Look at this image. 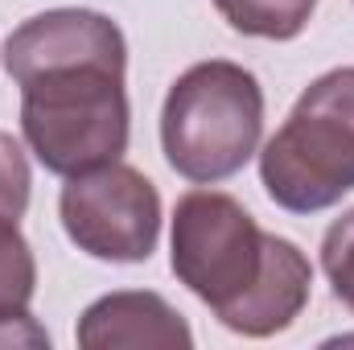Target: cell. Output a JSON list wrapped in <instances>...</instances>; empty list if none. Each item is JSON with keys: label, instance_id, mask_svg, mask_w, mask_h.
Returning a JSON list of instances; mask_svg holds the SVG:
<instances>
[{"label": "cell", "instance_id": "1", "mask_svg": "<svg viewBox=\"0 0 354 350\" xmlns=\"http://www.w3.org/2000/svg\"><path fill=\"white\" fill-rule=\"evenodd\" d=\"M21 87V132L50 174L75 177L120 161L128 149L124 66L83 62L29 75Z\"/></svg>", "mask_w": 354, "mask_h": 350}, {"label": "cell", "instance_id": "2", "mask_svg": "<svg viewBox=\"0 0 354 350\" xmlns=\"http://www.w3.org/2000/svg\"><path fill=\"white\" fill-rule=\"evenodd\" d=\"M264 132V91L235 62H198L177 79L161 111L165 157L189 181L239 174Z\"/></svg>", "mask_w": 354, "mask_h": 350}, {"label": "cell", "instance_id": "3", "mask_svg": "<svg viewBox=\"0 0 354 350\" xmlns=\"http://www.w3.org/2000/svg\"><path fill=\"white\" fill-rule=\"evenodd\" d=\"M276 206L313 214L354 190V66L322 75L260 153Z\"/></svg>", "mask_w": 354, "mask_h": 350}, {"label": "cell", "instance_id": "4", "mask_svg": "<svg viewBox=\"0 0 354 350\" xmlns=\"http://www.w3.org/2000/svg\"><path fill=\"white\" fill-rule=\"evenodd\" d=\"M268 239L231 194L189 190L174 210V272L223 322L260 284Z\"/></svg>", "mask_w": 354, "mask_h": 350}, {"label": "cell", "instance_id": "5", "mask_svg": "<svg viewBox=\"0 0 354 350\" xmlns=\"http://www.w3.org/2000/svg\"><path fill=\"white\" fill-rule=\"evenodd\" d=\"M62 227L79 252L111 264H140L161 235V194L132 165L75 174L62 190Z\"/></svg>", "mask_w": 354, "mask_h": 350}, {"label": "cell", "instance_id": "6", "mask_svg": "<svg viewBox=\"0 0 354 350\" xmlns=\"http://www.w3.org/2000/svg\"><path fill=\"white\" fill-rule=\"evenodd\" d=\"M83 62L128 66V46H124L120 25L91 8L41 12V17L25 21L4 46V66H8L12 83H25L29 75H41V71L83 66Z\"/></svg>", "mask_w": 354, "mask_h": 350}, {"label": "cell", "instance_id": "7", "mask_svg": "<svg viewBox=\"0 0 354 350\" xmlns=\"http://www.w3.org/2000/svg\"><path fill=\"white\" fill-rule=\"evenodd\" d=\"M83 350H120V347H153V350H189L194 334L185 317L157 293H111L99 297L79 322Z\"/></svg>", "mask_w": 354, "mask_h": 350}, {"label": "cell", "instance_id": "8", "mask_svg": "<svg viewBox=\"0 0 354 350\" xmlns=\"http://www.w3.org/2000/svg\"><path fill=\"white\" fill-rule=\"evenodd\" d=\"M309 284H313V268L301 256V248L288 243V239H280V235H272L268 239V264H264L260 284L223 317V326L235 330V334H248V338L280 334L305 309Z\"/></svg>", "mask_w": 354, "mask_h": 350}, {"label": "cell", "instance_id": "9", "mask_svg": "<svg viewBox=\"0 0 354 350\" xmlns=\"http://www.w3.org/2000/svg\"><path fill=\"white\" fill-rule=\"evenodd\" d=\"M214 8L223 12V21L248 37H268V42H288L297 37L317 0H214Z\"/></svg>", "mask_w": 354, "mask_h": 350}, {"label": "cell", "instance_id": "10", "mask_svg": "<svg viewBox=\"0 0 354 350\" xmlns=\"http://www.w3.org/2000/svg\"><path fill=\"white\" fill-rule=\"evenodd\" d=\"M33 284H37V264L25 235L17 231V219H0V322L29 313Z\"/></svg>", "mask_w": 354, "mask_h": 350}, {"label": "cell", "instance_id": "11", "mask_svg": "<svg viewBox=\"0 0 354 350\" xmlns=\"http://www.w3.org/2000/svg\"><path fill=\"white\" fill-rule=\"evenodd\" d=\"M322 268L334 284V297L354 309V210H346L322 239Z\"/></svg>", "mask_w": 354, "mask_h": 350}, {"label": "cell", "instance_id": "12", "mask_svg": "<svg viewBox=\"0 0 354 350\" xmlns=\"http://www.w3.org/2000/svg\"><path fill=\"white\" fill-rule=\"evenodd\" d=\"M29 161H25V149L0 132V219H21L25 206H29Z\"/></svg>", "mask_w": 354, "mask_h": 350}]
</instances>
